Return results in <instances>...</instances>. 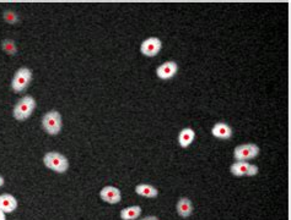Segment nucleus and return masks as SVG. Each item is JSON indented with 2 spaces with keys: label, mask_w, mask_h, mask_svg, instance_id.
Wrapping results in <instances>:
<instances>
[{
  "label": "nucleus",
  "mask_w": 291,
  "mask_h": 220,
  "mask_svg": "<svg viewBox=\"0 0 291 220\" xmlns=\"http://www.w3.org/2000/svg\"><path fill=\"white\" fill-rule=\"evenodd\" d=\"M36 109V100L32 95H25L18 100L13 110L14 118L18 121H25L32 115L33 110Z\"/></svg>",
  "instance_id": "1"
},
{
  "label": "nucleus",
  "mask_w": 291,
  "mask_h": 220,
  "mask_svg": "<svg viewBox=\"0 0 291 220\" xmlns=\"http://www.w3.org/2000/svg\"><path fill=\"white\" fill-rule=\"evenodd\" d=\"M43 163L47 168L58 174H64L69 169V160L59 152H48L44 154Z\"/></svg>",
  "instance_id": "2"
},
{
  "label": "nucleus",
  "mask_w": 291,
  "mask_h": 220,
  "mask_svg": "<svg viewBox=\"0 0 291 220\" xmlns=\"http://www.w3.org/2000/svg\"><path fill=\"white\" fill-rule=\"evenodd\" d=\"M42 128H43V130L46 131L48 135H59L62 131V128H63L61 113L57 111V110L47 111L43 115V118H42Z\"/></svg>",
  "instance_id": "3"
},
{
  "label": "nucleus",
  "mask_w": 291,
  "mask_h": 220,
  "mask_svg": "<svg viewBox=\"0 0 291 220\" xmlns=\"http://www.w3.org/2000/svg\"><path fill=\"white\" fill-rule=\"evenodd\" d=\"M31 81H32V71L26 66H22L16 70L15 75L11 80L10 87L16 93L23 92L30 86Z\"/></svg>",
  "instance_id": "4"
},
{
  "label": "nucleus",
  "mask_w": 291,
  "mask_h": 220,
  "mask_svg": "<svg viewBox=\"0 0 291 220\" xmlns=\"http://www.w3.org/2000/svg\"><path fill=\"white\" fill-rule=\"evenodd\" d=\"M258 154L259 147L256 143H243V145H238L233 149V158L236 162H248L258 157Z\"/></svg>",
  "instance_id": "5"
},
{
  "label": "nucleus",
  "mask_w": 291,
  "mask_h": 220,
  "mask_svg": "<svg viewBox=\"0 0 291 220\" xmlns=\"http://www.w3.org/2000/svg\"><path fill=\"white\" fill-rule=\"evenodd\" d=\"M231 174L233 176H256L258 174V166L254 164H249L247 162H235L231 165Z\"/></svg>",
  "instance_id": "6"
},
{
  "label": "nucleus",
  "mask_w": 291,
  "mask_h": 220,
  "mask_svg": "<svg viewBox=\"0 0 291 220\" xmlns=\"http://www.w3.org/2000/svg\"><path fill=\"white\" fill-rule=\"evenodd\" d=\"M161 49L162 42L161 39L157 37L146 38V39L142 43V45H140V52H142V54L145 55V56H149V58L156 56Z\"/></svg>",
  "instance_id": "7"
},
{
  "label": "nucleus",
  "mask_w": 291,
  "mask_h": 220,
  "mask_svg": "<svg viewBox=\"0 0 291 220\" xmlns=\"http://www.w3.org/2000/svg\"><path fill=\"white\" fill-rule=\"evenodd\" d=\"M178 71V65L175 61H166L156 69L157 77L161 80H171Z\"/></svg>",
  "instance_id": "8"
},
{
  "label": "nucleus",
  "mask_w": 291,
  "mask_h": 220,
  "mask_svg": "<svg viewBox=\"0 0 291 220\" xmlns=\"http://www.w3.org/2000/svg\"><path fill=\"white\" fill-rule=\"evenodd\" d=\"M100 198L104 202L109 203V204H117V203L121 202L122 195L121 191L114 186H106L100 191Z\"/></svg>",
  "instance_id": "9"
},
{
  "label": "nucleus",
  "mask_w": 291,
  "mask_h": 220,
  "mask_svg": "<svg viewBox=\"0 0 291 220\" xmlns=\"http://www.w3.org/2000/svg\"><path fill=\"white\" fill-rule=\"evenodd\" d=\"M19 203L18 200L10 193H3L0 195V210L4 213H13L18 209Z\"/></svg>",
  "instance_id": "10"
},
{
  "label": "nucleus",
  "mask_w": 291,
  "mask_h": 220,
  "mask_svg": "<svg viewBox=\"0 0 291 220\" xmlns=\"http://www.w3.org/2000/svg\"><path fill=\"white\" fill-rule=\"evenodd\" d=\"M211 135L218 140H230L232 136V128L226 123H218L211 128Z\"/></svg>",
  "instance_id": "11"
},
{
  "label": "nucleus",
  "mask_w": 291,
  "mask_h": 220,
  "mask_svg": "<svg viewBox=\"0 0 291 220\" xmlns=\"http://www.w3.org/2000/svg\"><path fill=\"white\" fill-rule=\"evenodd\" d=\"M176 210H177V214L182 218H188L192 215L193 213V203L189 198L182 197L180 198V201L177 202V205H176Z\"/></svg>",
  "instance_id": "12"
},
{
  "label": "nucleus",
  "mask_w": 291,
  "mask_h": 220,
  "mask_svg": "<svg viewBox=\"0 0 291 220\" xmlns=\"http://www.w3.org/2000/svg\"><path fill=\"white\" fill-rule=\"evenodd\" d=\"M195 138V132L193 128H186L178 133V143L182 148H187L192 145V142Z\"/></svg>",
  "instance_id": "13"
},
{
  "label": "nucleus",
  "mask_w": 291,
  "mask_h": 220,
  "mask_svg": "<svg viewBox=\"0 0 291 220\" xmlns=\"http://www.w3.org/2000/svg\"><path fill=\"white\" fill-rule=\"evenodd\" d=\"M135 192L137 195L146 198H156L159 196L157 188H155L152 185H147V183H140V185L135 186Z\"/></svg>",
  "instance_id": "14"
},
{
  "label": "nucleus",
  "mask_w": 291,
  "mask_h": 220,
  "mask_svg": "<svg viewBox=\"0 0 291 220\" xmlns=\"http://www.w3.org/2000/svg\"><path fill=\"white\" fill-rule=\"evenodd\" d=\"M142 214V208L139 205H130V207L124 208L121 210V219L122 220H135Z\"/></svg>",
  "instance_id": "15"
},
{
  "label": "nucleus",
  "mask_w": 291,
  "mask_h": 220,
  "mask_svg": "<svg viewBox=\"0 0 291 220\" xmlns=\"http://www.w3.org/2000/svg\"><path fill=\"white\" fill-rule=\"evenodd\" d=\"M1 48H3L4 52L9 55H16L18 53V47H16L15 42L13 39H5L1 43Z\"/></svg>",
  "instance_id": "16"
},
{
  "label": "nucleus",
  "mask_w": 291,
  "mask_h": 220,
  "mask_svg": "<svg viewBox=\"0 0 291 220\" xmlns=\"http://www.w3.org/2000/svg\"><path fill=\"white\" fill-rule=\"evenodd\" d=\"M4 20H5L8 23H10V25H15V23L19 21V16L16 15L14 11L8 10L4 13Z\"/></svg>",
  "instance_id": "17"
},
{
  "label": "nucleus",
  "mask_w": 291,
  "mask_h": 220,
  "mask_svg": "<svg viewBox=\"0 0 291 220\" xmlns=\"http://www.w3.org/2000/svg\"><path fill=\"white\" fill-rule=\"evenodd\" d=\"M140 220H159V218L155 217V215H147V217L143 218V219H140Z\"/></svg>",
  "instance_id": "18"
},
{
  "label": "nucleus",
  "mask_w": 291,
  "mask_h": 220,
  "mask_svg": "<svg viewBox=\"0 0 291 220\" xmlns=\"http://www.w3.org/2000/svg\"><path fill=\"white\" fill-rule=\"evenodd\" d=\"M0 220H6L5 213H4L3 210H0Z\"/></svg>",
  "instance_id": "19"
},
{
  "label": "nucleus",
  "mask_w": 291,
  "mask_h": 220,
  "mask_svg": "<svg viewBox=\"0 0 291 220\" xmlns=\"http://www.w3.org/2000/svg\"><path fill=\"white\" fill-rule=\"evenodd\" d=\"M4 183H5V180H4L3 176H0V187H3Z\"/></svg>",
  "instance_id": "20"
}]
</instances>
